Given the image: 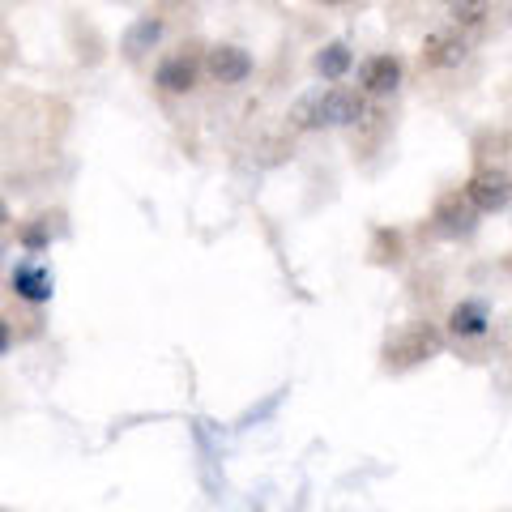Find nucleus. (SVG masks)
I'll list each match as a JSON object with an SVG mask.
<instances>
[{"mask_svg":"<svg viewBox=\"0 0 512 512\" xmlns=\"http://www.w3.org/2000/svg\"><path fill=\"white\" fill-rule=\"evenodd\" d=\"M363 116V99L359 90H320V94H308L299 107H295V124L299 128H338V124H355Z\"/></svg>","mask_w":512,"mask_h":512,"instance_id":"1","label":"nucleus"},{"mask_svg":"<svg viewBox=\"0 0 512 512\" xmlns=\"http://www.w3.org/2000/svg\"><path fill=\"white\" fill-rule=\"evenodd\" d=\"M444 346V338L431 325H423V320H414V325H406L397 338L389 342V363L397 367H410V363H423L427 355H436V350Z\"/></svg>","mask_w":512,"mask_h":512,"instance_id":"2","label":"nucleus"},{"mask_svg":"<svg viewBox=\"0 0 512 512\" xmlns=\"http://www.w3.org/2000/svg\"><path fill=\"white\" fill-rule=\"evenodd\" d=\"M470 197V205L478 214H495V210H504V205L512 201V180L504 171H495V167H483V171H474L466 188H461Z\"/></svg>","mask_w":512,"mask_h":512,"instance_id":"3","label":"nucleus"},{"mask_svg":"<svg viewBox=\"0 0 512 512\" xmlns=\"http://www.w3.org/2000/svg\"><path fill=\"white\" fill-rule=\"evenodd\" d=\"M474 222H478V210L470 205L466 192H448V197H440L436 214H431V227H436L440 235H448V239L474 235Z\"/></svg>","mask_w":512,"mask_h":512,"instance_id":"4","label":"nucleus"},{"mask_svg":"<svg viewBox=\"0 0 512 512\" xmlns=\"http://www.w3.org/2000/svg\"><path fill=\"white\" fill-rule=\"evenodd\" d=\"M205 69H210L214 82L239 86V82H248V73H252V56L235 43H218V47H210V56H205Z\"/></svg>","mask_w":512,"mask_h":512,"instance_id":"5","label":"nucleus"},{"mask_svg":"<svg viewBox=\"0 0 512 512\" xmlns=\"http://www.w3.org/2000/svg\"><path fill=\"white\" fill-rule=\"evenodd\" d=\"M9 286H13V295L26 299V303H47L56 291V278H52V269L39 265V261H18L9 274Z\"/></svg>","mask_w":512,"mask_h":512,"instance_id":"6","label":"nucleus"},{"mask_svg":"<svg viewBox=\"0 0 512 512\" xmlns=\"http://www.w3.org/2000/svg\"><path fill=\"white\" fill-rule=\"evenodd\" d=\"M402 86V60L397 56H367L359 64V90L363 94H393Z\"/></svg>","mask_w":512,"mask_h":512,"instance_id":"7","label":"nucleus"},{"mask_svg":"<svg viewBox=\"0 0 512 512\" xmlns=\"http://www.w3.org/2000/svg\"><path fill=\"white\" fill-rule=\"evenodd\" d=\"M192 82H197V60H192L188 52H171L158 60V69H154V86L158 90H167V94H188Z\"/></svg>","mask_w":512,"mask_h":512,"instance_id":"8","label":"nucleus"},{"mask_svg":"<svg viewBox=\"0 0 512 512\" xmlns=\"http://www.w3.org/2000/svg\"><path fill=\"white\" fill-rule=\"evenodd\" d=\"M461 60H466V39H461L457 30H436V35H427V43H423L427 69H457Z\"/></svg>","mask_w":512,"mask_h":512,"instance_id":"9","label":"nucleus"},{"mask_svg":"<svg viewBox=\"0 0 512 512\" xmlns=\"http://www.w3.org/2000/svg\"><path fill=\"white\" fill-rule=\"evenodd\" d=\"M491 325V312L483 299H461L453 312H448V333L453 338H483Z\"/></svg>","mask_w":512,"mask_h":512,"instance_id":"10","label":"nucleus"},{"mask_svg":"<svg viewBox=\"0 0 512 512\" xmlns=\"http://www.w3.org/2000/svg\"><path fill=\"white\" fill-rule=\"evenodd\" d=\"M312 64H316V73H320V77H329V82H338V77H346L350 64H355V56H350L346 39H333V43L320 47Z\"/></svg>","mask_w":512,"mask_h":512,"instance_id":"11","label":"nucleus"},{"mask_svg":"<svg viewBox=\"0 0 512 512\" xmlns=\"http://www.w3.org/2000/svg\"><path fill=\"white\" fill-rule=\"evenodd\" d=\"M158 35H163V22H158V18H137L133 26H128V35H124V52L128 56H141L146 47L158 43Z\"/></svg>","mask_w":512,"mask_h":512,"instance_id":"12","label":"nucleus"},{"mask_svg":"<svg viewBox=\"0 0 512 512\" xmlns=\"http://www.w3.org/2000/svg\"><path fill=\"white\" fill-rule=\"evenodd\" d=\"M448 13H453V22H457V26H478V22L487 18V5H453Z\"/></svg>","mask_w":512,"mask_h":512,"instance_id":"13","label":"nucleus"},{"mask_svg":"<svg viewBox=\"0 0 512 512\" xmlns=\"http://www.w3.org/2000/svg\"><path fill=\"white\" fill-rule=\"evenodd\" d=\"M22 244H26L30 252H39V248L47 244V231H43V227H26V231H22Z\"/></svg>","mask_w":512,"mask_h":512,"instance_id":"14","label":"nucleus"}]
</instances>
